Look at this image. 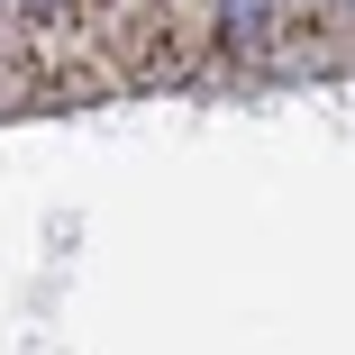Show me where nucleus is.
<instances>
[{
    "mask_svg": "<svg viewBox=\"0 0 355 355\" xmlns=\"http://www.w3.org/2000/svg\"><path fill=\"white\" fill-rule=\"evenodd\" d=\"M273 28H282V0H219V46L228 55H255Z\"/></svg>",
    "mask_w": 355,
    "mask_h": 355,
    "instance_id": "1",
    "label": "nucleus"
},
{
    "mask_svg": "<svg viewBox=\"0 0 355 355\" xmlns=\"http://www.w3.org/2000/svg\"><path fill=\"white\" fill-rule=\"evenodd\" d=\"M328 10H337V0H282V19H292V28H301V19H328Z\"/></svg>",
    "mask_w": 355,
    "mask_h": 355,
    "instance_id": "3",
    "label": "nucleus"
},
{
    "mask_svg": "<svg viewBox=\"0 0 355 355\" xmlns=\"http://www.w3.org/2000/svg\"><path fill=\"white\" fill-rule=\"evenodd\" d=\"M146 10H191V0H146Z\"/></svg>",
    "mask_w": 355,
    "mask_h": 355,
    "instance_id": "4",
    "label": "nucleus"
},
{
    "mask_svg": "<svg viewBox=\"0 0 355 355\" xmlns=\"http://www.w3.org/2000/svg\"><path fill=\"white\" fill-rule=\"evenodd\" d=\"M337 10H346V19H355V0H337Z\"/></svg>",
    "mask_w": 355,
    "mask_h": 355,
    "instance_id": "5",
    "label": "nucleus"
},
{
    "mask_svg": "<svg viewBox=\"0 0 355 355\" xmlns=\"http://www.w3.org/2000/svg\"><path fill=\"white\" fill-rule=\"evenodd\" d=\"M10 10H19V28H37V37H73L92 0H10Z\"/></svg>",
    "mask_w": 355,
    "mask_h": 355,
    "instance_id": "2",
    "label": "nucleus"
}]
</instances>
